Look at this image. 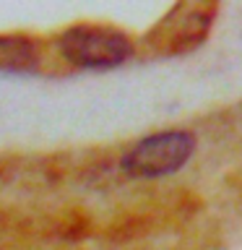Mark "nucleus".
<instances>
[{
	"instance_id": "f257e3e1",
	"label": "nucleus",
	"mask_w": 242,
	"mask_h": 250,
	"mask_svg": "<svg viewBox=\"0 0 242 250\" xmlns=\"http://www.w3.org/2000/svg\"><path fill=\"white\" fill-rule=\"evenodd\" d=\"M60 52L73 65L83 68H112L120 65L133 55L130 37L112 26L81 23L68 29L60 37Z\"/></svg>"
},
{
	"instance_id": "f03ea898",
	"label": "nucleus",
	"mask_w": 242,
	"mask_h": 250,
	"mask_svg": "<svg viewBox=\"0 0 242 250\" xmlns=\"http://www.w3.org/2000/svg\"><path fill=\"white\" fill-rule=\"evenodd\" d=\"M195 151V138L187 130H164L138 141L122 156V172L133 177H161L177 172Z\"/></svg>"
},
{
	"instance_id": "7ed1b4c3",
	"label": "nucleus",
	"mask_w": 242,
	"mask_h": 250,
	"mask_svg": "<svg viewBox=\"0 0 242 250\" xmlns=\"http://www.w3.org/2000/svg\"><path fill=\"white\" fill-rule=\"evenodd\" d=\"M211 29V8L208 5H187L180 3L161 19L154 31V44L164 52H182L187 47L198 44Z\"/></svg>"
},
{
	"instance_id": "20e7f679",
	"label": "nucleus",
	"mask_w": 242,
	"mask_h": 250,
	"mask_svg": "<svg viewBox=\"0 0 242 250\" xmlns=\"http://www.w3.org/2000/svg\"><path fill=\"white\" fill-rule=\"evenodd\" d=\"M34 62V47L23 37H0V68L21 70Z\"/></svg>"
}]
</instances>
